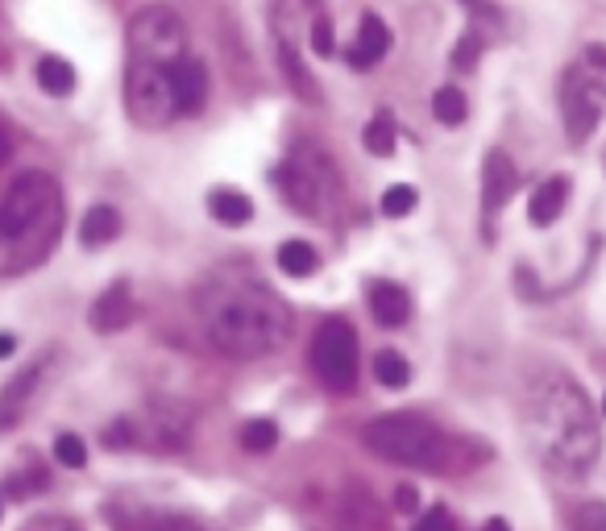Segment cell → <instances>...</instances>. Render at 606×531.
Wrapping results in <instances>:
<instances>
[{
    "mask_svg": "<svg viewBox=\"0 0 606 531\" xmlns=\"http://www.w3.org/2000/svg\"><path fill=\"white\" fill-rule=\"evenodd\" d=\"M279 54H283V71H287V79L295 83V92H299L303 100H308V104H316V100H320V88H316V79H312L308 71H303V63H299V54H295V50H291L287 42L279 46Z\"/></svg>",
    "mask_w": 606,
    "mask_h": 531,
    "instance_id": "26",
    "label": "cell"
},
{
    "mask_svg": "<svg viewBox=\"0 0 606 531\" xmlns=\"http://www.w3.org/2000/svg\"><path fill=\"white\" fill-rule=\"evenodd\" d=\"M279 270L287 278H312L320 270V254L308 241H283L279 245Z\"/></svg>",
    "mask_w": 606,
    "mask_h": 531,
    "instance_id": "20",
    "label": "cell"
},
{
    "mask_svg": "<svg viewBox=\"0 0 606 531\" xmlns=\"http://www.w3.org/2000/svg\"><path fill=\"white\" fill-rule=\"evenodd\" d=\"M333 46H337V34H333V21H316L312 25V50L320 54V59H328V54H333Z\"/></svg>",
    "mask_w": 606,
    "mask_h": 531,
    "instance_id": "31",
    "label": "cell"
},
{
    "mask_svg": "<svg viewBox=\"0 0 606 531\" xmlns=\"http://www.w3.org/2000/svg\"><path fill=\"white\" fill-rule=\"evenodd\" d=\"M565 200H569V179L565 175H553V179H544L536 191H532V200H528V220L532 225H553V220L565 212Z\"/></svg>",
    "mask_w": 606,
    "mask_h": 531,
    "instance_id": "14",
    "label": "cell"
},
{
    "mask_svg": "<svg viewBox=\"0 0 606 531\" xmlns=\"http://www.w3.org/2000/svg\"><path fill=\"white\" fill-rule=\"evenodd\" d=\"M602 88L598 83H590L586 75H577L569 71L565 75V88H561V113H565V133H569V142H586V137L594 133V125L602 121Z\"/></svg>",
    "mask_w": 606,
    "mask_h": 531,
    "instance_id": "9",
    "label": "cell"
},
{
    "mask_svg": "<svg viewBox=\"0 0 606 531\" xmlns=\"http://www.w3.org/2000/svg\"><path fill=\"white\" fill-rule=\"evenodd\" d=\"M171 67L167 63H154V59H129V71H125V108H129V117L142 129H162V125H171L175 117H183L179 113V100H175Z\"/></svg>",
    "mask_w": 606,
    "mask_h": 531,
    "instance_id": "5",
    "label": "cell"
},
{
    "mask_svg": "<svg viewBox=\"0 0 606 531\" xmlns=\"http://www.w3.org/2000/svg\"><path fill=\"white\" fill-rule=\"evenodd\" d=\"M104 440H108V444H113V449H121V444H125V440H133V428L125 424V419H117V424H113V428H108V432H104Z\"/></svg>",
    "mask_w": 606,
    "mask_h": 531,
    "instance_id": "35",
    "label": "cell"
},
{
    "mask_svg": "<svg viewBox=\"0 0 606 531\" xmlns=\"http://www.w3.org/2000/svg\"><path fill=\"white\" fill-rule=\"evenodd\" d=\"M200 312H204L208 341L229 357L274 353L291 332L287 303L250 270L212 274L200 295Z\"/></svg>",
    "mask_w": 606,
    "mask_h": 531,
    "instance_id": "1",
    "label": "cell"
},
{
    "mask_svg": "<svg viewBox=\"0 0 606 531\" xmlns=\"http://www.w3.org/2000/svg\"><path fill=\"white\" fill-rule=\"evenodd\" d=\"M274 444H279V424H274V419H250V424L241 428L245 453H270Z\"/></svg>",
    "mask_w": 606,
    "mask_h": 531,
    "instance_id": "24",
    "label": "cell"
},
{
    "mask_svg": "<svg viewBox=\"0 0 606 531\" xmlns=\"http://www.w3.org/2000/svg\"><path fill=\"white\" fill-rule=\"evenodd\" d=\"M416 204H420V191L411 187V183H395V187L382 191V216H391V220L411 216V212H416Z\"/></svg>",
    "mask_w": 606,
    "mask_h": 531,
    "instance_id": "27",
    "label": "cell"
},
{
    "mask_svg": "<svg viewBox=\"0 0 606 531\" xmlns=\"http://www.w3.org/2000/svg\"><path fill=\"white\" fill-rule=\"evenodd\" d=\"M171 83H175L179 113H183V117L200 113L204 100H208V67H204L200 59H191V54H183V59L171 67Z\"/></svg>",
    "mask_w": 606,
    "mask_h": 531,
    "instance_id": "11",
    "label": "cell"
},
{
    "mask_svg": "<svg viewBox=\"0 0 606 531\" xmlns=\"http://www.w3.org/2000/svg\"><path fill=\"white\" fill-rule=\"evenodd\" d=\"M9 150H13V142H9V133H5V125H0V162L9 158Z\"/></svg>",
    "mask_w": 606,
    "mask_h": 531,
    "instance_id": "36",
    "label": "cell"
},
{
    "mask_svg": "<svg viewBox=\"0 0 606 531\" xmlns=\"http://www.w3.org/2000/svg\"><path fill=\"white\" fill-rule=\"evenodd\" d=\"M416 507H420V494H416V486H399V490H395V511L411 515Z\"/></svg>",
    "mask_w": 606,
    "mask_h": 531,
    "instance_id": "34",
    "label": "cell"
},
{
    "mask_svg": "<svg viewBox=\"0 0 606 531\" xmlns=\"http://www.w3.org/2000/svg\"><path fill=\"white\" fill-rule=\"evenodd\" d=\"M21 531H79V523L75 519H63V515H38V519H30Z\"/></svg>",
    "mask_w": 606,
    "mask_h": 531,
    "instance_id": "33",
    "label": "cell"
},
{
    "mask_svg": "<svg viewBox=\"0 0 606 531\" xmlns=\"http://www.w3.org/2000/svg\"><path fill=\"white\" fill-rule=\"evenodd\" d=\"M38 83L50 96H67V92H75V67L67 59H59V54H46V59H38Z\"/></svg>",
    "mask_w": 606,
    "mask_h": 531,
    "instance_id": "21",
    "label": "cell"
},
{
    "mask_svg": "<svg viewBox=\"0 0 606 531\" xmlns=\"http://www.w3.org/2000/svg\"><path fill=\"white\" fill-rule=\"evenodd\" d=\"M366 150L374 154V158H391L395 154V146H399V133H395V121L387 117V113H378L370 125H366Z\"/></svg>",
    "mask_w": 606,
    "mask_h": 531,
    "instance_id": "23",
    "label": "cell"
},
{
    "mask_svg": "<svg viewBox=\"0 0 606 531\" xmlns=\"http://www.w3.org/2000/svg\"><path fill=\"white\" fill-rule=\"evenodd\" d=\"M411 531H457V523H453V515H449L445 507H432L416 527H411Z\"/></svg>",
    "mask_w": 606,
    "mask_h": 531,
    "instance_id": "32",
    "label": "cell"
},
{
    "mask_svg": "<svg viewBox=\"0 0 606 531\" xmlns=\"http://www.w3.org/2000/svg\"><path fill=\"white\" fill-rule=\"evenodd\" d=\"M312 370L337 395L357 386V332L345 320H324L312 337Z\"/></svg>",
    "mask_w": 606,
    "mask_h": 531,
    "instance_id": "7",
    "label": "cell"
},
{
    "mask_svg": "<svg viewBox=\"0 0 606 531\" xmlns=\"http://www.w3.org/2000/svg\"><path fill=\"white\" fill-rule=\"evenodd\" d=\"M0 515H5V507H0Z\"/></svg>",
    "mask_w": 606,
    "mask_h": 531,
    "instance_id": "40",
    "label": "cell"
},
{
    "mask_svg": "<svg viewBox=\"0 0 606 531\" xmlns=\"http://www.w3.org/2000/svg\"><path fill=\"white\" fill-rule=\"evenodd\" d=\"M121 237V212L113 204H96L84 212V225H79V241H84L88 249H100L108 241Z\"/></svg>",
    "mask_w": 606,
    "mask_h": 531,
    "instance_id": "18",
    "label": "cell"
},
{
    "mask_svg": "<svg viewBox=\"0 0 606 531\" xmlns=\"http://www.w3.org/2000/svg\"><path fill=\"white\" fill-rule=\"evenodd\" d=\"M370 312L382 328H399L411 316V295L399 283H374L370 287Z\"/></svg>",
    "mask_w": 606,
    "mask_h": 531,
    "instance_id": "15",
    "label": "cell"
},
{
    "mask_svg": "<svg viewBox=\"0 0 606 531\" xmlns=\"http://www.w3.org/2000/svg\"><path fill=\"white\" fill-rule=\"evenodd\" d=\"M387 50H391V30L382 25L378 13H366L362 25H357V38H353V50H349V63H353L357 71H370Z\"/></svg>",
    "mask_w": 606,
    "mask_h": 531,
    "instance_id": "13",
    "label": "cell"
},
{
    "mask_svg": "<svg viewBox=\"0 0 606 531\" xmlns=\"http://www.w3.org/2000/svg\"><path fill=\"white\" fill-rule=\"evenodd\" d=\"M374 382L378 386H387V390H403L411 382V366H407V357L395 353V349H382L374 357Z\"/></svg>",
    "mask_w": 606,
    "mask_h": 531,
    "instance_id": "22",
    "label": "cell"
},
{
    "mask_svg": "<svg viewBox=\"0 0 606 531\" xmlns=\"http://www.w3.org/2000/svg\"><path fill=\"white\" fill-rule=\"evenodd\" d=\"M465 113H470V104H465V92H457V88H440V92L432 96V117H436L440 125H461Z\"/></svg>",
    "mask_w": 606,
    "mask_h": 531,
    "instance_id": "25",
    "label": "cell"
},
{
    "mask_svg": "<svg viewBox=\"0 0 606 531\" xmlns=\"http://www.w3.org/2000/svg\"><path fill=\"white\" fill-rule=\"evenodd\" d=\"M54 461L67 465V469H84L88 465V444L75 432H59L54 436Z\"/></svg>",
    "mask_w": 606,
    "mask_h": 531,
    "instance_id": "28",
    "label": "cell"
},
{
    "mask_svg": "<svg viewBox=\"0 0 606 531\" xmlns=\"http://www.w3.org/2000/svg\"><path fill=\"white\" fill-rule=\"evenodd\" d=\"M602 411H606V399H602Z\"/></svg>",
    "mask_w": 606,
    "mask_h": 531,
    "instance_id": "39",
    "label": "cell"
},
{
    "mask_svg": "<svg viewBox=\"0 0 606 531\" xmlns=\"http://www.w3.org/2000/svg\"><path fill=\"white\" fill-rule=\"evenodd\" d=\"M515 183H519V175H515L511 158L503 150H490L482 162V216L486 220H494L507 208V200L515 195Z\"/></svg>",
    "mask_w": 606,
    "mask_h": 531,
    "instance_id": "10",
    "label": "cell"
},
{
    "mask_svg": "<svg viewBox=\"0 0 606 531\" xmlns=\"http://www.w3.org/2000/svg\"><path fill=\"white\" fill-rule=\"evenodd\" d=\"M38 366H30V370H21L5 390H0V432L5 428H13L17 419L25 415V407H30V399H34V390H38Z\"/></svg>",
    "mask_w": 606,
    "mask_h": 531,
    "instance_id": "16",
    "label": "cell"
},
{
    "mask_svg": "<svg viewBox=\"0 0 606 531\" xmlns=\"http://www.w3.org/2000/svg\"><path fill=\"white\" fill-rule=\"evenodd\" d=\"M279 187L283 200L308 216H324L328 212V175H324V154H316L312 146H299L287 166L279 171Z\"/></svg>",
    "mask_w": 606,
    "mask_h": 531,
    "instance_id": "8",
    "label": "cell"
},
{
    "mask_svg": "<svg viewBox=\"0 0 606 531\" xmlns=\"http://www.w3.org/2000/svg\"><path fill=\"white\" fill-rule=\"evenodd\" d=\"M67 200L46 171H25L0 200V274L38 266L63 233Z\"/></svg>",
    "mask_w": 606,
    "mask_h": 531,
    "instance_id": "2",
    "label": "cell"
},
{
    "mask_svg": "<svg viewBox=\"0 0 606 531\" xmlns=\"http://www.w3.org/2000/svg\"><path fill=\"white\" fill-rule=\"evenodd\" d=\"M129 54L133 59H154V63H179L187 54V30L175 9L167 5H146L129 21Z\"/></svg>",
    "mask_w": 606,
    "mask_h": 531,
    "instance_id": "6",
    "label": "cell"
},
{
    "mask_svg": "<svg viewBox=\"0 0 606 531\" xmlns=\"http://www.w3.org/2000/svg\"><path fill=\"white\" fill-rule=\"evenodd\" d=\"M482 531H511V523H507V519H486Z\"/></svg>",
    "mask_w": 606,
    "mask_h": 531,
    "instance_id": "37",
    "label": "cell"
},
{
    "mask_svg": "<svg viewBox=\"0 0 606 531\" xmlns=\"http://www.w3.org/2000/svg\"><path fill=\"white\" fill-rule=\"evenodd\" d=\"M362 444L382 461L407 465V469H424V473L449 469V457H453V440L440 432L432 419L411 415V411L370 419L366 432H362Z\"/></svg>",
    "mask_w": 606,
    "mask_h": 531,
    "instance_id": "4",
    "label": "cell"
},
{
    "mask_svg": "<svg viewBox=\"0 0 606 531\" xmlns=\"http://www.w3.org/2000/svg\"><path fill=\"white\" fill-rule=\"evenodd\" d=\"M117 531H204V527L175 511H129L125 519H117Z\"/></svg>",
    "mask_w": 606,
    "mask_h": 531,
    "instance_id": "19",
    "label": "cell"
},
{
    "mask_svg": "<svg viewBox=\"0 0 606 531\" xmlns=\"http://www.w3.org/2000/svg\"><path fill=\"white\" fill-rule=\"evenodd\" d=\"M478 54H482V38H478V34H465V38L457 42V50H453V67L470 71V67L478 63Z\"/></svg>",
    "mask_w": 606,
    "mask_h": 531,
    "instance_id": "30",
    "label": "cell"
},
{
    "mask_svg": "<svg viewBox=\"0 0 606 531\" xmlns=\"http://www.w3.org/2000/svg\"><path fill=\"white\" fill-rule=\"evenodd\" d=\"M528 436L544 465L561 473H582L590 469L598 453V432L594 415L582 399V390L565 378H544L532 399H528Z\"/></svg>",
    "mask_w": 606,
    "mask_h": 531,
    "instance_id": "3",
    "label": "cell"
},
{
    "mask_svg": "<svg viewBox=\"0 0 606 531\" xmlns=\"http://www.w3.org/2000/svg\"><path fill=\"white\" fill-rule=\"evenodd\" d=\"M133 320V291L129 283H113L108 291H100V299L92 303V312H88V324L92 332H121L125 324Z\"/></svg>",
    "mask_w": 606,
    "mask_h": 531,
    "instance_id": "12",
    "label": "cell"
},
{
    "mask_svg": "<svg viewBox=\"0 0 606 531\" xmlns=\"http://www.w3.org/2000/svg\"><path fill=\"white\" fill-rule=\"evenodd\" d=\"M13 349H17V341H13V337H0V357H9Z\"/></svg>",
    "mask_w": 606,
    "mask_h": 531,
    "instance_id": "38",
    "label": "cell"
},
{
    "mask_svg": "<svg viewBox=\"0 0 606 531\" xmlns=\"http://www.w3.org/2000/svg\"><path fill=\"white\" fill-rule=\"evenodd\" d=\"M573 531H606V502H586L573 515Z\"/></svg>",
    "mask_w": 606,
    "mask_h": 531,
    "instance_id": "29",
    "label": "cell"
},
{
    "mask_svg": "<svg viewBox=\"0 0 606 531\" xmlns=\"http://www.w3.org/2000/svg\"><path fill=\"white\" fill-rule=\"evenodd\" d=\"M208 212H212V220L216 225H250L254 220V200L245 191H237V187H216L212 195H208Z\"/></svg>",
    "mask_w": 606,
    "mask_h": 531,
    "instance_id": "17",
    "label": "cell"
}]
</instances>
